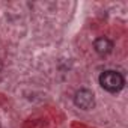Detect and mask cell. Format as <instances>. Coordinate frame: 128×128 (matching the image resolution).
Here are the masks:
<instances>
[{"label": "cell", "mask_w": 128, "mask_h": 128, "mask_svg": "<svg viewBox=\"0 0 128 128\" xmlns=\"http://www.w3.org/2000/svg\"><path fill=\"white\" fill-rule=\"evenodd\" d=\"M100 84L107 92H119L125 86V78H124V76L120 72L108 70V71L101 72V76H100Z\"/></svg>", "instance_id": "1"}, {"label": "cell", "mask_w": 128, "mask_h": 128, "mask_svg": "<svg viewBox=\"0 0 128 128\" xmlns=\"http://www.w3.org/2000/svg\"><path fill=\"white\" fill-rule=\"evenodd\" d=\"M74 104L83 110H89L94 107L95 104V96L92 94V90L89 89H80L76 92V96H74Z\"/></svg>", "instance_id": "2"}, {"label": "cell", "mask_w": 128, "mask_h": 128, "mask_svg": "<svg viewBox=\"0 0 128 128\" xmlns=\"http://www.w3.org/2000/svg\"><path fill=\"white\" fill-rule=\"evenodd\" d=\"M94 48H95V51L98 53V54H101V56H106V54H108V53H112V50H113V42L108 39V38H98L95 42H94Z\"/></svg>", "instance_id": "3"}, {"label": "cell", "mask_w": 128, "mask_h": 128, "mask_svg": "<svg viewBox=\"0 0 128 128\" xmlns=\"http://www.w3.org/2000/svg\"><path fill=\"white\" fill-rule=\"evenodd\" d=\"M0 128H2V125H0Z\"/></svg>", "instance_id": "4"}]
</instances>
